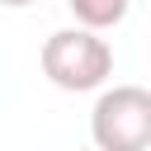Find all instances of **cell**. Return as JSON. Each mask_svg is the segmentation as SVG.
I'll list each match as a JSON object with an SVG mask.
<instances>
[{
  "mask_svg": "<svg viewBox=\"0 0 151 151\" xmlns=\"http://www.w3.org/2000/svg\"><path fill=\"white\" fill-rule=\"evenodd\" d=\"M0 5H9V9H24V5H33V0H0Z\"/></svg>",
  "mask_w": 151,
  "mask_h": 151,
  "instance_id": "obj_4",
  "label": "cell"
},
{
  "mask_svg": "<svg viewBox=\"0 0 151 151\" xmlns=\"http://www.w3.org/2000/svg\"><path fill=\"white\" fill-rule=\"evenodd\" d=\"M90 137L99 151H146L151 146V90L113 85L90 109Z\"/></svg>",
  "mask_w": 151,
  "mask_h": 151,
  "instance_id": "obj_2",
  "label": "cell"
},
{
  "mask_svg": "<svg viewBox=\"0 0 151 151\" xmlns=\"http://www.w3.org/2000/svg\"><path fill=\"white\" fill-rule=\"evenodd\" d=\"M42 76L57 90H71V94L99 90L113 76V47L94 28H80V24L76 28H57L42 42Z\"/></svg>",
  "mask_w": 151,
  "mask_h": 151,
  "instance_id": "obj_1",
  "label": "cell"
},
{
  "mask_svg": "<svg viewBox=\"0 0 151 151\" xmlns=\"http://www.w3.org/2000/svg\"><path fill=\"white\" fill-rule=\"evenodd\" d=\"M66 5H71L76 24H80V28H94V33L118 28V24L127 19V9H132V0H66Z\"/></svg>",
  "mask_w": 151,
  "mask_h": 151,
  "instance_id": "obj_3",
  "label": "cell"
}]
</instances>
